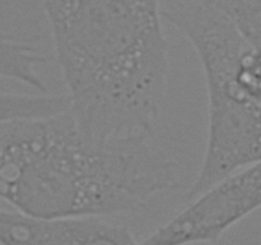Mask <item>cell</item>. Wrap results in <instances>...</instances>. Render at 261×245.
I'll return each instance as SVG.
<instances>
[{
    "label": "cell",
    "mask_w": 261,
    "mask_h": 245,
    "mask_svg": "<svg viewBox=\"0 0 261 245\" xmlns=\"http://www.w3.org/2000/svg\"><path fill=\"white\" fill-rule=\"evenodd\" d=\"M234 79L241 93L261 106V51L247 46L237 61Z\"/></svg>",
    "instance_id": "obj_9"
},
{
    "label": "cell",
    "mask_w": 261,
    "mask_h": 245,
    "mask_svg": "<svg viewBox=\"0 0 261 245\" xmlns=\"http://www.w3.org/2000/svg\"><path fill=\"white\" fill-rule=\"evenodd\" d=\"M161 13L190 41L205 79L208 134L198 175L185 193L191 201L261 160V106L237 87V61L249 43L224 13L204 0H162Z\"/></svg>",
    "instance_id": "obj_3"
},
{
    "label": "cell",
    "mask_w": 261,
    "mask_h": 245,
    "mask_svg": "<svg viewBox=\"0 0 261 245\" xmlns=\"http://www.w3.org/2000/svg\"><path fill=\"white\" fill-rule=\"evenodd\" d=\"M0 245H139L126 226L105 217L43 218L0 209Z\"/></svg>",
    "instance_id": "obj_5"
},
{
    "label": "cell",
    "mask_w": 261,
    "mask_h": 245,
    "mask_svg": "<svg viewBox=\"0 0 261 245\" xmlns=\"http://www.w3.org/2000/svg\"><path fill=\"white\" fill-rule=\"evenodd\" d=\"M69 110L65 94H15L0 92V122L22 117L45 116Z\"/></svg>",
    "instance_id": "obj_7"
},
{
    "label": "cell",
    "mask_w": 261,
    "mask_h": 245,
    "mask_svg": "<svg viewBox=\"0 0 261 245\" xmlns=\"http://www.w3.org/2000/svg\"><path fill=\"white\" fill-rule=\"evenodd\" d=\"M180 188L178 165L148 135L94 137L69 110L0 122V199L20 213L106 218Z\"/></svg>",
    "instance_id": "obj_1"
},
{
    "label": "cell",
    "mask_w": 261,
    "mask_h": 245,
    "mask_svg": "<svg viewBox=\"0 0 261 245\" xmlns=\"http://www.w3.org/2000/svg\"><path fill=\"white\" fill-rule=\"evenodd\" d=\"M47 63V56L36 46L0 32V77L12 79L45 93L46 83L38 74V66Z\"/></svg>",
    "instance_id": "obj_6"
},
{
    "label": "cell",
    "mask_w": 261,
    "mask_h": 245,
    "mask_svg": "<svg viewBox=\"0 0 261 245\" xmlns=\"http://www.w3.org/2000/svg\"><path fill=\"white\" fill-rule=\"evenodd\" d=\"M261 208V160L229 174L191 199L139 245H193L221 239Z\"/></svg>",
    "instance_id": "obj_4"
},
{
    "label": "cell",
    "mask_w": 261,
    "mask_h": 245,
    "mask_svg": "<svg viewBox=\"0 0 261 245\" xmlns=\"http://www.w3.org/2000/svg\"><path fill=\"white\" fill-rule=\"evenodd\" d=\"M227 15L251 47L261 51V0H204Z\"/></svg>",
    "instance_id": "obj_8"
},
{
    "label": "cell",
    "mask_w": 261,
    "mask_h": 245,
    "mask_svg": "<svg viewBox=\"0 0 261 245\" xmlns=\"http://www.w3.org/2000/svg\"><path fill=\"white\" fill-rule=\"evenodd\" d=\"M41 2L79 127L94 137H152L170 74L162 0Z\"/></svg>",
    "instance_id": "obj_2"
}]
</instances>
